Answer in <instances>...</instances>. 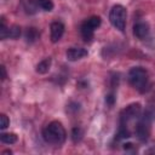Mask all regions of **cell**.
I'll list each match as a JSON object with an SVG mask.
<instances>
[{"label": "cell", "instance_id": "16", "mask_svg": "<svg viewBox=\"0 0 155 155\" xmlns=\"http://www.w3.org/2000/svg\"><path fill=\"white\" fill-rule=\"evenodd\" d=\"M8 36V28L5 25V22H4V19L1 21V24H0V39L1 40H4V39H6Z\"/></svg>", "mask_w": 155, "mask_h": 155}, {"label": "cell", "instance_id": "11", "mask_svg": "<svg viewBox=\"0 0 155 155\" xmlns=\"http://www.w3.org/2000/svg\"><path fill=\"white\" fill-rule=\"evenodd\" d=\"M25 39L28 42H34L39 39V33L35 28H28L25 31Z\"/></svg>", "mask_w": 155, "mask_h": 155}, {"label": "cell", "instance_id": "12", "mask_svg": "<svg viewBox=\"0 0 155 155\" xmlns=\"http://www.w3.org/2000/svg\"><path fill=\"white\" fill-rule=\"evenodd\" d=\"M0 140L2 143H6V144H13L17 142V136L15 133H1Z\"/></svg>", "mask_w": 155, "mask_h": 155}, {"label": "cell", "instance_id": "17", "mask_svg": "<svg viewBox=\"0 0 155 155\" xmlns=\"http://www.w3.org/2000/svg\"><path fill=\"white\" fill-rule=\"evenodd\" d=\"M8 125H10L8 117H7L5 114H1V115H0V128H1V130H5Z\"/></svg>", "mask_w": 155, "mask_h": 155}, {"label": "cell", "instance_id": "8", "mask_svg": "<svg viewBox=\"0 0 155 155\" xmlns=\"http://www.w3.org/2000/svg\"><path fill=\"white\" fill-rule=\"evenodd\" d=\"M86 56H87V51L82 47H71L67 51V58L68 61H71V62L81 59Z\"/></svg>", "mask_w": 155, "mask_h": 155}, {"label": "cell", "instance_id": "15", "mask_svg": "<svg viewBox=\"0 0 155 155\" xmlns=\"http://www.w3.org/2000/svg\"><path fill=\"white\" fill-rule=\"evenodd\" d=\"M71 138H73V142H79L81 138H82V130L80 127H74L73 128V132H71Z\"/></svg>", "mask_w": 155, "mask_h": 155}, {"label": "cell", "instance_id": "1", "mask_svg": "<svg viewBox=\"0 0 155 155\" xmlns=\"http://www.w3.org/2000/svg\"><path fill=\"white\" fill-rule=\"evenodd\" d=\"M67 133L63 127V125L58 121H52L50 122L44 130H42V138L45 139L46 143L59 145L65 140Z\"/></svg>", "mask_w": 155, "mask_h": 155}, {"label": "cell", "instance_id": "20", "mask_svg": "<svg viewBox=\"0 0 155 155\" xmlns=\"http://www.w3.org/2000/svg\"><path fill=\"white\" fill-rule=\"evenodd\" d=\"M6 154H12V151H11V150H5V151H2V155H6Z\"/></svg>", "mask_w": 155, "mask_h": 155}, {"label": "cell", "instance_id": "18", "mask_svg": "<svg viewBox=\"0 0 155 155\" xmlns=\"http://www.w3.org/2000/svg\"><path fill=\"white\" fill-rule=\"evenodd\" d=\"M105 102H107V104L108 105H113L114 104V102H115V97H114V94L113 93H110V94H108L107 97H105Z\"/></svg>", "mask_w": 155, "mask_h": 155}, {"label": "cell", "instance_id": "5", "mask_svg": "<svg viewBox=\"0 0 155 155\" xmlns=\"http://www.w3.org/2000/svg\"><path fill=\"white\" fill-rule=\"evenodd\" d=\"M140 110H142V107L139 103H133L126 107L120 114V127L127 128L128 124L139 116Z\"/></svg>", "mask_w": 155, "mask_h": 155}, {"label": "cell", "instance_id": "10", "mask_svg": "<svg viewBox=\"0 0 155 155\" xmlns=\"http://www.w3.org/2000/svg\"><path fill=\"white\" fill-rule=\"evenodd\" d=\"M51 63H52V59L50 57L42 59L36 65V73H39V74H46L50 70V68H51Z\"/></svg>", "mask_w": 155, "mask_h": 155}, {"label": "cell", "instance_id": "4", "mask_svg": "<svg viewBox=\"0 0 155 155\" xmlns=\"http://www.w3.org/2000/svg\"><path fill=\"white\" fill-rule=\"evenodd\" d=\"M150 125H151V115L149 113H145L137 122L136 125V136L140 142L148 140L150 136Z\"/></svg>", "mask_w": 155, "mask_h": 155}, {"label": "cell", "instance_id": "2", "mask_svg": "<svg viewBox=\"0 0 155 155\" xmlns=\"http://www.w3.org/2000/svg\"><path fill=\"white\" fill-rule=\"evenodd\" d=\"M128 81L136 90L144 92L149 81L148 71L142 67H133L128 71Z\"/></svg>", "mask_w": 155, "mask_h": 155}, {"label": "cell", "instance_id": "3", "mask_svg": "<svg viewBox=\"0 0 155 155\" xmlns=\"http://www.w3.org/2000/svg\"><path fill=\"white\" fill-rule=\"evenodd\" d=\"M126 18H127V12L124 6L121 5L113 6L109 13V21L114 28H116L120 31H124L126 27Z\"/></svg>", "mask_w": 155, "mask_h": 155}, {"label": "cell", "instance_id": "13", "mask_svg": "<svg viewBox=\"0 0 155 155\" xmlns=\"http://www.w3.org/2000/svg\"><path fill=\"white\" fill-rule=\"evenodd\" d=\"M36 5L45 11H52L53 10L52 0H36Z\"/></svg>", "mask_w": 155, "mask_h": 155}, {"label": "cell", "instance_id": "19", "mask_svg": "<svg viewBox=\"0 0 155 155\" xmlns=\"http://www.w3.org/2000/svg\"><path fill=\"white\" fill-rule=\"evenodd\" d=\"M0 71H1V80H5L6 79V69H5V67L4 65H1L0 67Z\"/></svg>", "mask_w": 155, "mask_h": 155}, {"label": "cell", "instance_id": "7", "mask_svg": "<svg viewBox=\"0 0 155 155\" xmlns=\"http://www.w3.org/2000/svg\"><path fill=\"white\" fill-rule=\"evenodd\" d=\"M133 35L139 39V40H143L145 39L148 35H149V25L144 22H139L137 24H134L133 27Z\"/></svg>", "mask_w": 155, "mask_h": 155}, {"label": "cell", "instance_id": "6", "mask_svg": "<svg viewBox=\"0 0 155 155\" xmlns=\"http://www.w3.org/2000/svg\"><path fill=\"white\" fill-rule=\"evenodd\" d=\"M50 29H51V41L52 42L59 41L64 33V24L61 22H52Z\"/></svg>", "mask_w": 155, "mask_h": 155}, {"label": "cell", "instance_id": "9", "mask_svg": "<svg viewBox=\"0 0 155 155\" xmlns=\"http://www.w3.org/2000/svg\"><path fill=\"white\" fill-rule=\"evenodd\" d=\"M94 27L87 21H85L82 24H81V28H80V31H81V35H82V39L86 41V42H90L93 38V33H94Z\"/></svg>", "mask_w": 155, "mask_h": 155}, {"label": "cell", "instance_id": "14", "mask_svg": "<svg viewBox=\"0 0 155 155\" xmlns=\"http://www.w3.org/2000/svg\"><path fill=\"white\" fill-rule=\"evenodd\" d=\"M21 35V28L17 25H13L11 28H8V38L11 39H18Z\"/></svg>", "mask_w": 155, "mask_h": 155}]
</instances>
